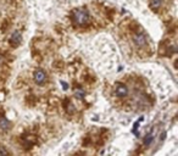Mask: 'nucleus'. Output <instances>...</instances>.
Listing matches in <instances>:
<instances>
[{"label": "nucleus", "instance_id": "7ed1b4c3", "mask_svg": "<svg viewBox=\"0 0 178 156\" xmlns=\"http://www.w3.org/2000/svg\"><path fill=\"white\" fill-rule=\"evenodd\" d=\"M22 42V36H21V32L20 31H15L12 34H11V38H10V44L12 46H19Z\"/></svg>", "mask_w": 178, "mask_h": 156}, {"label": "nucleus", "instance_id": "423d86ee", "mask_svg": "<svg viewBox=\"0 0 178 156\" xmlns=\"http://www.w3.org/2000/svg\"><path fill=\"white\" fill-rule=\"evenodd\" d=\"M161 4H162V0H150V8L154 11L159 10L160 6H161Z\"/></svg>", "mask_w": 178, "mask_h": 156}, {"label": "nucleus", "instance_id": "9d476101", "mask_svg": "<svg viewBox=\"0 0 178 156\" xmlns=\"http://www.w3.org/2000/svg\"><path fill=\"white\" fill-rule=\"evenodd\" d=\"M0 154H6V155H8V154H9V151H8V150H5L4 148H0Z\"/></svg>", "mask_w": 178, "mask_h": 156}, {"label": "nucleus", "instance_id": "20e7f679", "mask_svg": "<svg viewBox=\"0 0 178 156\" xmlns=\"http://www.w3.org/2000/svg\"><path fill=\"white\" fill-rule=\"evenodd\" d=\"M115 94H116L118 98H125V97L128 94V88H127V86H125V84H122V83L117 84L116 88H115Z\"/></svg>", "mask_w": 178, "mask_h": 156}, {"label": "nucleus", "instance_id": "6e6552de", "mask_svg": "<svg viewBox=\"0 0 178 156\" xmlns=\"http://www.w3.org/2000/svg\"><path fill=\"white\" fill-rule=\"evenodd\" d=\"M152 140H154V134L152 133H149V134H146L145 135V139H144V145H150L151 143H152Z\"/></svg>", "mask_w": 178, "mask_h": 156}, {"label": "nucleus", "instance_id": "1a4fd4ad", "mask_svg": "<svg viewBox=\"0 0 178 156\" xmlns=\"http://www.w3.org/2000/svg\"><path fill=\"white\" fill-rule=\"evenodd\" d=\"M74 95H76L78 99H82V98H84L85 93H84V90H83V89L78 88V89H76V92H74Z\"/></svg>", "mask_w": 178, "mask_h": 156}, {"label": "nucleus", "instance_id": "0eeeda50", "mask_svg": "<svg viewBox=\"0 0 178 156\" xmlns=\"http://www.w3.org/2000/svg\"><path fill=\"white\" fill-rule=\"evenodd\" d=\"M9 127H10V122H9L5 117H2V118H0V129L6 131V129H9Z\"/></svg>", "mask_w": 178, "mask_h": 156}, {"label": "nucleus", "instance_id": "f03ea898", "mask_svg": "<svg viewBox=\"0 0 178 156\" xmlns=\"http://www.w3.org/2000/svg\"><path fill=\"white\" fill-rule=\"evenodd\" d=\"M33 78H34V82L37 84H44L46 82V80H48V76L43 70L38 68V70H36V72L33 74Z\"/></svg>", "mask_w": 178, "mask_h": 156}, {"label": "nucleus", "instance_id": "39448f33", "mask_svg": "<svg viewBox=\"0 0 178 156\" xmlns=\"http://www.w3.org/2000/svg\"><path fill=\"white\" fill-rule=\"evenodd\" d=\"M133 42L135 43L137 46H144L146 45V37L143 33H137L133 36Z\"/></svg>", "mask_w": 178, "mask_h": 156}, {"label": "nucleus", "instance_id": "f257e3e1", "mask_svg": "<svg viewBox=\"0 0 178 156\" xmlns=\"http://www.w3.org/2000/svg\"><path fill=\"white\" fill-rule=\"evenodd\" d=\"M72 19H73V21H74L77 25L84 26V25H87L88 21H89V15H88V12H87L84 9H76V10H73V12H72Z\"/></svg>", "mask_w": 178, "mask_h": 156}]
</instances>
